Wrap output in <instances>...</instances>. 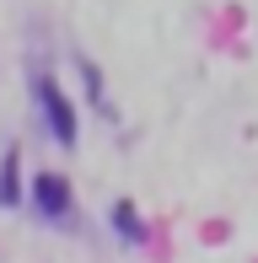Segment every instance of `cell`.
<instances>
[{"label":"cell","instance_id":"3957f363","mask_svg":"<svg viewBox=\"0 0 258 263\" xmlns=\"http://www.w3.org/2000/svg\"><path fill=\"white\" fill-rule=\"evenodd\" d=\"M113 226H119V236H129V242H140V236H145V226H140V215H135V204H129V199H119V204H113Z\"/></svg>","mask_w":258,"mask_h":263},{"label":"cell","instance_id":"7a4b0ae2","mask_svg":"<svg viewBox=\"0 0 258 263\" xmlns=\"http://www.w3.org/2000/svg\"><path fill=\"white\" fill-rule=\"evenodd\" d=\"M38 210H43V220H70V215H76L70 183L60 172H38Z\"/></svg>","mask_w":258,"mask_h":263},{"label":"cell","instance_id":"6da1fadb","mask_svg":"<svg viewBox=\"0 0 258 263\" xmlns=\"http://www.w3.org/2000/svg\"><path fill=\"white\" fill-rule=\"evenodd\" d=\"M38 102H43V118H49V129H54V140H60V145H76V107L65 102V91L54 86L49 76L38 81Z\"/></svg>","mask_w":258,"mask_h":263},{"label":"cell","instance_id":"277c9868","mask_svg":"<svg viewBox=\"0 0 258 263\" xmlns=\"http://www.w3.org/2000/svg\"><path fill=\"white\" fill-rule=\"evenodd\" d=\"M0 204H16V151H6L0 161Z\"/></svg>","mask_w":258,"mask_h":263}]
</instances>
